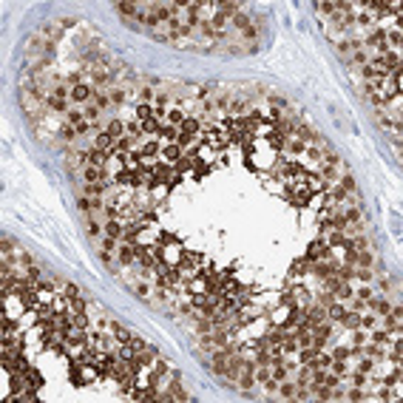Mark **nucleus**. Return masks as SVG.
Here are the masks:
<instances>
[{"label":"nucleus","instance_id":"f257e3e1","mask_svg":"<svg viewBox=\"0 0 403 403\" xmlns=\"http://www.w3.org/2000/svg\"><path fill=\"white\" fill-rule=\"evenodd\" d=\"M91 96H94V86H88V82L71 86V102L74 106H86V102H91Z\"/></svg>","mask_w":403,"mask_h":403},{"label":"nucleus","instance_id":"f03ea898","mask_svg":"<svg viewBox=\"0 0 403 403\" xmlns=\"http://www.w3.org/2000/svg\"><path fill=\"white\" fill-rule=\"evenodd\" d=\"M296 392H298L296 380H290V378L278 380V398H281V400H296Z\"/></svg>","mask_w":403,"mask_h":403},{"label":"nucleus","instance_id":"7ed1b4c3","mask_svg":"<svg viewBox=\"0 0 403 403\" xmlns=\"http://www.w3.org/2000/svg\"><path fill=\"white\" fill-rule=\"evenodd\" d=\"M102 134H108V136H111V140H120V136H122V134H125V122H122V120H120V116H114V120H111V122H108V128H106V131H102Z\"/></svg>","mask_w":403,"mask_h":403},{"label":"nucleus","instance_id":"20e7f679","mask_svg":"<svg viewBox=\"0 0 403 403\" xmlns=\"http://www.w3.org/2000/svg\"><path fill=\"white\" fill-rule=\"evenodd\" d=\"M106 162H108V154H106V150H96V148L88 150V165H94V168H106Z\"/></svg>","mask_w":403,"mask_h":403},{"label":"nucleus","instance_id":"39448f33","mask_svg":"<svg viewBox=\"0 0 403 403\" xmlns=\"http://www.w3.org/2000/svg\"><path fill=\"white\" fill-rule=\"evenodd\" d=\"M102 233H106V236H108V238H114V242H116V238L122 236L125 230H122V228H120V222H114V219H108V222H106V224H102Z\"/></svg>","mask_w":403,"mask_h":403},{"label":"nucleus","instance_id":"423d86ee","mask_svg":"<svg viewBox=\"0 0 403 403\" xmlns=\"http://www.w3.org/2000/svg\"><path fill=\"white\" fill-rule=\"evenodd\" d=\"M312 258H326V244L324 242H312L307 250V262H312Z\"/></svg>","mask_w":403,"mask_h":403},{"label":"nucleus","instance_id":"0eeeda50","mask_svg":"<svg viewBox=\"0 0 403 403\" xmlns=\"http://www.w3.org/2000/svg\"><path fill=\"white\" fill-rule=\"evenodd\" d=\"M114 338H116V341H120V344H128V341H131V338H134V335L128 332V330H125L122 324H114Z\"/></svg>","mask_w":403,"mask_h":403},{"label":"nucleus","instance_id":"6e6552de","mask_svg":"<svg viewBox=\"0 0 403 403\" xmlns=\"http://www.w3.org/2000/svg\"><path fill=\"white\" fill-rule=\"evenodd\" d=\"M304 272H307V258H301V262H296L292 264V267H290V278H292V276H304Z\"/></svg>","mask_w":403,"mask_h":403},{"label":"nucleus","instance_id":"1a4fd4ad","mask_svg":"<svg viewBox=\"0 0 403 403\" xmlns=\"http://www.w3.org/2000/svg\"><path fill=\"white\" fill-rule=\"evenodd\" d=\"M26 375H28V384H32V389H40V384H43L40 372H37V369H26Z\"/></svg>","mask_w":403,"mask_h":403}]
</instances>
